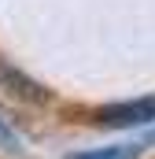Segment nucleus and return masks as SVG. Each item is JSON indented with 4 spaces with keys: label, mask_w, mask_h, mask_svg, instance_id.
I'll list each match as a JSON object with an SVG mask.
<instances>
[{
    "label": "nucleus",
    "mask_w": 155,
    "mask_h": 159,
    "mask_svg": "<svg viewBox=\"0 0 155 159\" xmlns=\"http://www.w3.org/2000/svg\"><path fill=\"white\" fill-rule=\"evenodd\" d=\"M100 126L111 129H133V126H152L155 122V96H137V100H122V104H107L96 111Z\"/></svg>",
    "instance_id": "obj_1"
},
{
    "label": "nucleus",
    "mask_w": 155,
    "mask_h": 159,
    "mask_svg": "<svg viewBox=\"0 0 155 159\" xmlns=\"http://www.w3.org/2000/svg\"><path fill=\"white\" fill-rule=\"evenodd\" d=\"M0 85L11 89V93L22 96V100H30V104H44V100H48V93L41 89L37 81H30L22 70H11V67H4V63H0Z\"/></svg>",
    "instance_id": "obj_2"
},
{
    "label": "nucleus",
    "mask_w": 155,
    "mask_h": 159,
    "mask_svg": "<svg viewBox=\"0 0 155 159\" xmlns=\"http://www.w3.org/2000/svg\"><path fill=\"white\" fill-rule=\"evenodd\" d=\"M148 141H122V144H104V148H85V152H70L67 159H140Z\"/></svg>",
    "instance_id": "obj_3"
},
{
    "label": "nucleus",
    "mask_w": 155,
    "mask_h": 159,
    "mask_svg": "<svg viewBox=\"0 0 155 159\" xmlns=\"http://www.w3.org/2000/svg\"><path fill=\"white\" fill-rule=\"evenodd\" d=\"M0 144H4V148H11V152H19V148H22L19 133H15V129L7 126V119H4V115H0Z\"/></svg>",
    "instance_id": "obj_4"
}]
</instances>
